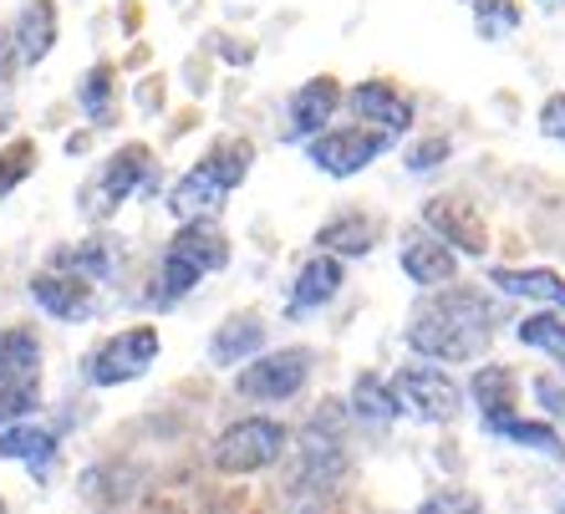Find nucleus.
<instances>
[{
  "label": "nucleus",
  "mask_w": 565,
  "mask_h": 514,
  "mask_svg": "<svg viewBox=\"0 0 565 514\" xmlns=\"http://www.w3.org/2000/svg\"><path fill=\"white\" fill-rule=\"evenodd\" d=\"M489 321H494V311H489L479 290L444 286V296H434V301H423L413 311L403 342H408V352L428 356V362H473V356H484L489 336H494Z\"/></svg>",
  "instance_id": "nucleus-1"
},
{
  "label": "nucleus",
  "mask_w": 565,
  "mask_h": 514,
  "mask_svg": "<svg viewBox=\"0 0 565 514\" xmlns=\"http://www.w3.org/2000/svg\"><path fill=\"white\" fill-rule=\"evenodd\" d=\"M286 443H290L286 422H276V418H239V422H230V428L214 438L210 463L220 469V474H230V479H245V474H260V469L280 463Z\"/></svg>",
  "instance_id": "nucleus-2"
},
{
  "label": "nucleus",
  "mask_w": 565,
  "mask_h": 514,
  "mask_svg": "<svg viewBox=\"0 0 565 514\" xmlns=\"http://www.w3.org/2000/svg\"><path fill=\"white\" fill-rule=\"evenodd\" d=\"M158 352H163L158 326H128V331H118V336H107L103 346H93L87 362H82V372H87L93 387H122V383H138L158 362Z\"/></svg>",
  "instance_id": "nucleus-3"
},
{
  "label": "nucleus",
  "mask_w": 565,
  "mask_h": 514,
  "mask_svg": "<svg viewBox=\"0 0 565 514\" xmlns=\"http://www.w3.org/2000/svg\"><path fill=\"white\" fill-rule=\"evenodd\" d=\"M387 148H393V132L372 128V122H362V128H327V132H316V138H306V153H311V163L327 179H356Z\"/></svg>",
  "instance_id": "nucleus-4"
},
{
  "label": "nucleus",
  "mask_w": 565,
  "mask_h": 514,
  "mask_svg": "<svg viewBox=\"0 0 565 514\" xmlns=\"http://www.w3.org/2000/svg\"><path fill=\"white\" fill-rule=\"evenodd\" d=\"M306 383H311V352L280 346V352H260L239 367L235 393L250 403H290V397H301Z\"/></svg>",
  "instance_id": "nucleus-5"
},
{
  "label": "nucleus",
  "mask_w": 565,
  "mask_h": 514,
  "mask_svg": "<svg viewBox=\"0 0 565 514\" xmlns=\"http://www.w3.org/2000/svg\"><path fill=\"white\" fill-rule=\"evenodd\" d=\"M138 189H153V153H148V143H122L113 159L103 163V173H97V184L87 189V214H113L122 204V199H132Z\"/></svg>",
  "instance_id": "nucleus-6"
},
{
  "label": "nucleus",
  "mask_w": 565,
  "mask_h": 514,
  "mask_svg": "<svg viewBox=\"0 0 565 514\" xmlns=\"http://www.w3.org/2000/svg\"><path fill=\"white\" fill-rule=\"evenodd\" d=\"M393 393L403 397V408L423 422H448L463 408V387L454 383L444 367H397Z\"/></svg>",
  "instance_id": "nucleus-7"
},
{
  "label": "nucleus",
  "mask_w": 565,
  "mask_h": 514,
  "mask_svg": "<svg viewBox=\"0 0 565 514\" xmlns=\"http://www.w3.org/2000/svg\"><path fill=\"white\" fill-rule=\"evenodd\" d=\"M397 265L418 290H444L459 280V255L448 250L434 229H408L397 245Z\"/></svg>",
  "instance_id": "nucleus-8"
},
{
  "label": "nucleus",
  "mask_w": 565,
  "mask_h": 514,
  "mask_svg": "<svg viewBox=\"0 0 565 514\" xmlns=\"http://www.w3.org/2000/svg\"><path fill=\"white\" fill-rule=\"evenodd\" d=\"M31 301L52 321H93L97 317L93 280L66 276V270H52V265H46L41 276H31Z\"/></svg>",
  "instance_id": "nucleus-9"
},
{
  "label": "nucleus",
  "mask_w": 565,
  "mask_h": 514,
  "mask_svg": "<svg viewBox=\"0 0 565 514\" xmlns=\"http://www.w3.org/2000/svg\"><path fill=\"white\" fill-rule=\"evenodd\" d=\"M423 225L434 229L448 250H459V255H484L489 250L484 219H479V210H473V204H463V199H428Z\"/></svg>",
  "instance_id": "nucleus-10"
},
{
  "label": "nucleus",
  "mask_w": 565,
  "mask_h": 514,
  "mask_svg": "<svg viewBox=\"0 0 565 514\" xmlns=\"http://www.w3.org/2000/svg\"><path fill=\"white\" fill-rule=\"evenodd\" d=\"M342 286H347L342 260H337V255H327V250H316L311 260L296 270V286H290L286 311H290V317H311V311H321V306L337 301V296H342Z\"/></svg>",
  "instance_id": "nucleus-11"
},
{
  "label": "nucleus",
  "mask_w": 565,
  "mask_h": 514,
  "mask_svg": "<svg viewBox=\"0 0 565 514\" xmlns=\"http://www.w3.org/2000/svg\"><path fill=\"white\" fill-rule=\"evenodd\" d=\"M347 103H352L356 122H372V128H387V132H408L413 128V103L397 93L393 82H382V77L352 87Z\"/></svg>",
  "instance_id": "nucleus-12"
},
{
  "label": "nucleus",
  "mask_w": 565,
  "mask_h": 514,
  "mask_svg": "<svg viewBox=\"0 0 565 514\" xmlns=\"http://www.w3.org/2000/svg\"><path fill=\"white\" fill-rule=\"evenodd\" d=\"M52 46H56V6L52 0H26L11 26V56L21 66H36L52 56Z\"/></svg>",
  "instance_id": "nucleus-13"
},
{
  "label": "nucleus",
  "mask_w": 565,
  "mask_h": 514,
  "mask_svg": "<svg viewBox=\"0 0 565 514\" xmlns=\"http://www.w3.org/2000/svg\"><path fill=\"white\" fill-rule=\"evenodd\" d=\"M342 107V87H337V77H311L296 87V97H290V138L301 143V138H316V132H327L331 113Z\"/></svg>",
  "instance_id": "nucleus-14"
},
{
  "label": "nucleus",
  "mask_w": 565,
  "mask_h": 514,
  "mask_svg": "<svg viewBox=\"0 0 565 514\" xmlns=\"http://www.w3.org/2000/svg\"><path fill=\"white\" fill-rule=\"evenodd\" d=\"M224 194L230 189L210 173V163H194V169L169 189V214L173 219H214L224 210Z\"/></svg>",
  "instance_id": "nucleus-15"
},
{
  "label": "nucleus",
  "mask_w": 565,
  "mask_h": 514,
  "mask_svg": "<svg viewBox=\"0 0 565 514\" xmlns=\"http://www.w3.org/2000/svg\"><path fill=\"white\" fill-rule=\"evenodd\" d=\"M265 352V321L255 311H235L220 331L210 336V362L214 367H245L250 356Z\"/></svg>",
  "instance_id": "nucleus-16"
},
{
  "label": "nucleus",
  "mask_w": 565,
  "mask_h": 514,
  "mask_svg": "<svg viewBox=\"0 0 565 514\" xmlns=\"http://www.w3.org/2000/svg\"><path fill=\"white\" fill-rule=\"evenodd\" d=\"M479 428H484L489 438H504V443H520V449L545 453V459H561V453H565V438L555 433L551 422H530V418H520L514 408L479 413Z\"/></svg>",
  "instance_id": "nucleus-17"
},
{
  "label": "nucleus",
  "mask_w": 565,
  "mask_h": 514,
  "mask_svg": "<svg viewBox=\"0 0 565 514\" xmlns=\"http://www.w3.org/2000/svg\"><path fill=\"white\" fill-rule=\"evenodd\" d=\"M489 286L500 290V296H525V301H540V306H551V311H565V276H555L545 265H530V270L494 265Z\"/></svg>",
  "instance_id": "nucleus-18"
},
{
  "label": "nucleus",
  "mask_w": 565,
  "mask_h": 514,
  "mask_svg": "<svg viewBox=\"0 0 565 514\" xmlns=\"http://www.w3.org/2000/svg\"><path fill=\"white\" fill-rule=\"evenodd\" d=\"M169 250L184 255L189 265H199L204 276H214V270L230 265V239H224V229L214 225V219H184L179 235L169 239Z\"/></svg>",
  "instance_id": "nucleus-19"
},
{
  "label": "nucleus",
  "mask_w": 565,
  "mask_h": 514,
  "mask_svg": "<svg viewBox=\"0 0 565 514\" xmlns=\"http://www.w3.org/2000/svg\"><path fill=\"white\" fill-rule=\"evenodd\" d=\"M0 459L26 463L31 474H46L56 463V433L52 428H36L31 418L6 422V428H0Z\"/></svg>",
  "instance_id": "nucleus-20"
},
{
  "label": "nucleus",
  "mask_w": 565,
  "mask_h": 514,
  "mask_svg": "<svg viewBox=\"0 0 565 514\" xmlns=\"http://www.w3.org/2000/svg\"><path fill=\"white\" fill-rule=\"evenodd\" d=\"M316 245L327 255H337V260H362L377 245V219H367V214H337V219H327V225L316 229Z\"/></svg>",
  "instance_id": "nucleus-21"
},
{
  "label": "nucleus",
  "mask_w": 565,
  "mask_h": 514,
  "mask_svg": "<svg viewBox=\"0 0 565 514\" xmlns=\"http://www.w3.org/2000/svg\"><path fill=\"white\" fill-rule=\"evenodd\" d=\"M52 270H66V276H82L103 286V280L118 276V250L107 239H77V245H62L52 250Z\"/></svg>",
  "instance_id": "nucleus-22"
},
{
  "label": "nucleus",
  "mask_w": 565,
  "mask_h": 514,
  "mask_svg": "<svg viewBox=\"0 0 565 514\" xmlns=\"http://www.w3.org/2000/svg\"><path fill=\"white\" fill-rule=\"evenodd\" d=\"M41 377V342L26 326H0V383Z\"/></svg>",
  "instance_id": "nucleus-23"
},
{
  "label": "nucleus",
  "mask_w": 565,
  "mask_h": 514,
  "mask_svg": "<svg viewBox=\"0 0 565 514\" xmlns=\"http://www.w3.org/2000/svg\"><path fill=\"white\" fill-rule=\"evenodd\" d=\"M352 413L362 422H393L403 418V397L393 393V383H382L377 372H362L352 383Z\"/></svg>",
  "instance_id": "nucleus-24"
},
{
  "label": "nucleus",
  "mask_w": 565,
  "mask_h": 514,
  "mask_svg": "<svg viewBox=\"0 0 565 514\" xmlns=\"http://www.w3.org/2000/svg\"><path fill=\"white\" fill-rule=\"evenodd\" d=\"M473 403H479V413H500V408H514V393H520V377H514L504 362H484V367L473 372L469 383Z\"/></svg>",
  "instance_id": "nucleus-25"
},
{
  "label": "nucleus",
  "mask_w": 565,
  "mask_h": 514,
  "mask_svg": "<svg viewBox=\"0 0 565 514\" xmlns=\"http://www.w3.org/2000/svg\"><path fill=\"white\" fill-rule=\"evenodd\" d=\"M514 336L525 346H535V352L555 356L565 367V311H540V317H525L520 326H514Z\"/></svg>",
  "instance_id": "nucleus-26"
},
{
  "label": "nucleus",
  "mask_w": 565,
  "mask_h": 514,
  "mask_svg": "<svg viewBox=\"0 0 565 514\" xmlns=\"http://www.w3.org/2000/svg\"><path fill=\"white\" fill-rule=\"evenodd\" d=\"M199 280H204V270H199V265H189L184 255L163 250V260H158V290H153V301H158V306L184 301V296L199 286Z\"/></svg>",
  "instance_id": "nucleus-27"
},
{
  "label": "nucleus",
  "mask_w": 565,
  "mask_h": 514,
  "mask_svg": "<svg viewBox=\"0 0 565 514\" xmlns=\"http://www.w3.org/2000/svg\"><path fill=\"white\" fill-rule=\"evenodd\" d=\"M250 159H255V148L250 143H214L210 153H204V163H210V173L220 179L230 194H235L239 184H245V173H250Z\"/></svg>",
  "instance_id": "nucleus-28"
},
{
  "label": "nucleus",
  "mask_w": 565,
  "mask_h": 514,
  "mask_svg": "<svg viewBox=\"0 0 565 514\" xmlns=\"http://www.w3.org/2000/svg\"><path fill=\"white\" fill-rule=\"evenodd\" d=\"M77 103H82V113L103 128L107 118H113V66L107 62H97L87 77H82V87H77Z\"/></svg>",
  "instance_id": "nucleus-29"
},
{
  "label": "nucleus",
  "mask_w": 565,
  "mask_h": 514,
  "mask_svg": "<svg viewBox=\"0 0 565 514\" xmlns=\"http://www.w3.org/2000/svg\"><path fill=\"white\" fill-rule=\"evenodd\" d=\"M473 26L484 41H504L520 31V6L514 0H473Z\"/></svg>",
  "instance_id": "nucleus-30"
},
{
  "label": "nucleus",
  "mask_w": 565,
  "mask_h": 514,
  "mask_svg": "<svg viewBox=\"0 0 565 514\" xmlns=\"http://www.w3.org/2000/svg\"><path fill=\"white\" fill-rule=\"evenodd\" d=\"M41 408V377H21V383H0V428L21 422Z\"/></svg>",
  "instance_id": "nucleus-31"
},
{
  "label": "nucleus",
  "mask_w": 565,
  "mask_h": 514,
  "mask_svg": "<svg viewBox=\"0 0 565 514\" xmlns=\"http://www.w3.org/2000/svg\"><path fill=\"white\" fill-rule=\"evenodd\" d=\"M31 169H36V143L31 138H21V143L0 148V199L11 194L15 184H26Z\"/></svg>",
  "instance_id": "nucleus-32"
},
{
  "label": "nucleus",
  "mask_w": 565,
  "mask_h": 514,
  "mask_svg": "<svg viewBox=\"0 0 565 514\" xmlns=\"http://www.w3.org/2000/svg\"><path fill=\"white\" fill-rule=\"evenodd\" d=\"M413 514H484V504L473 500V494H463V489H444L434 500H423Z\"/></svg>",
  "instance_id": "nucleus-33"
},
{
  "label": "nucleus",
  "mask_w": 565,
  "mask_h": 514,
  "mask_svg": "<svg viewBox=\"0 0 565 514\" xmlns=\"http://www.w3.org/2000/svg\"><path fill=\"white\" fill-rule=\"evenodd\" d=\"M444 159H448V138H428V143H418L408 153V169L413 173H434Z\"/></svg>",
  "instance_id": "nucleus-34"
},
{
  "label": "nucleus",
  "mask_w": 565,
  "mask_h": 514,
  "mask_svg": "<svg viewBox=\"0 0 565 514\" xmlns=\"http://www.w3.org/2000/svg\"><path fill=\"white\" fill-rule=\"evenodd\" d=\"M540 132H545L551 143H565V93L540 107Z\"/></svg>",
  "instance_id": "nucleus-35"
},
{
  "label": "nucleus",
  "mask_w": 565,
  "mask_h": 514,
  "mask_svg": "<svg viewBox=\"0 0 565 514\" xmlns=\"http://www.w3.org/2000/svg\"><path fill=\"white\" fill-rule=\"evenodd\" d=\"M530 393L545 403V413H551V418H565V387L555 383V377H535V383H530Z\"/></svg>",
  "instance_id": "nucleus-36"
},
{
  "label": "nucleus",
  "mask_w": 565,
  "mask_h": 514,
  "mask_svg": "<svg viewBox=\"0 0 565 514\" xmlns=\"http://www.w3.org/2000/svg\"><path fill=\"white\" fill-rule=\"evenodd\" d=\"M565 0H540V11H561Z\"/></svg>",
  "instance_id": "nucleus-37"
},
{
  "label": "nucleus",
  "mask_w": 565,
  "mask_h": 514,
  "mask_svg": "<svg viewBox=\"0 0 565 514\" xmlns=\"http://www.w3.org/2000/svg\"><path fill=\"white\" fill-rule=\"evenodd\" d=\"M561 514H565V494H561Z\"/></svg>",
  "instance_id": "nucleus-38"
},
{
  "label": "nucleus",
  "mask_w": 565,
  "mask_h": 514,
  "mask_svg": "<svg viewBox=\"0 0 565 514\" xmlns=\"http://www.w3.org/2000/svg\"><path fill=\"white\" fill-rule=\"evenodd\" d=\"M0 514H6V500H0Z\"/></svg>",
  "instance_id": "nucleus-39"
}]
</instances>
